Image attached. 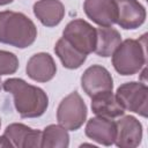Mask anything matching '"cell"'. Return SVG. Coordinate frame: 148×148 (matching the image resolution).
Returning <instances> with one entry per match:
<instances>
[{
    "label": "cell",
    "instance_id": "cell-1",
    "mask_svg": "<svg viewBox=\"0 0 148 148\" xmlns=\"http://www.w3.org/2000/svg\"><path fill=\"white\" fill-rule=\"evenodd\" d=\"M2 88L13 95L14 106L22 118H38L49 106L46 92L20 77H10L2 82Z\"/></svg>",
    "mask_w": 148,
    "mask_h": 148
},
{
    "label": "cell",
    "instance_id": "cell-2",
    "mask_svg": "<svg viewBox=\"0 0 148 148\" xmlns=\"http://www.w3.org/2000/svg\"><path fill=\"white\" fill-rule=\"evenodd\" d=\"M37 28L25 14L13 10L0 12V43L27 49L35 43Z\"/></svg>",
    "mask_w": 148,
    "mask_h": 148
},
{
    "label": "cell",
    "instance_id": "cell-3",
    "mask_svg": "<svg viewBox=\"0 0 148 148\" xmlns=\"http://www.w3.org/2000/svg\"><path fill=\"white\" fill-rule=\"evenodd\" d=\"M146 42L142 36L140 39L127 38L121 40L118 47L112 53V65L116 72L120 75H134L139 73L146 65Z\"/></svg>",
    "mask_w": 148,
    "mask_h": 148
},
{
    "label": "cell",
    "instance_id": "cell-4",
    "mask_svg": "<svg viewBox=\"0 0 148 148\" xmlns=\"http://www.w3.org/2000/svg\"><path fill=\"white\" fill-rule=\"evenodd\" d=\"M87 105L77 91L68 94L58 105L57 120L67 131H77L87 119Z\"/></svg>",
    "mask_w": 148,
    "mask_h": 148
},
{
    "label": "cell",
    "instance_id": "cell-5",
    "mask_svg": "<svg viewBox=\"0 0 148 148\" xmlns=\"http://www.w3.org/2000/svg\"><path fill=\"white\" fill-rule=\"evenodd\" d=\"M116 97L124 110L147 117L148 113V88L143 82H125L117 88Z\"/></svg>",
    "mask_w": 148,
    "mask_h": 148
},
{
    "label": "cell",
    "instance_id": "cell-6",
    "mask_svg": "<svg viewBox=\"0 0 148 148\" xmlns=\"http://www.w3.org/2000/svg\"><path fill=\"white\" fill-rule=\"evenodd\" d=\"M62 37L76 50L84 54L92 53L96 46V29L83 18H75L67 23Z\"/></svg>",
    "mask_w": 148,
    "mask_h": 148
},
{
    "label": "cell",
    "instance_id": "cell-7",
    "mask_svg": "<svg viewBox=\"0 0 148 148\" xmlns=\"http://www.w3.org/2000/svg\"><path fill=\"white\" fill-rule=\"evenodd\" d=\"M142 124L133 116H121L116 121L114 145L120 148H135L142 141Z\"/></svg>",
    "mask_w": 148,
    "mask_h": 148
},
{
    "label": "cell",
    "instance_id": "cell-8",
    "mask_svg": "<svg viewBox=\"0 0 148 148\" xmlns=\"http://www.w3.org/2000/svg\"><path fill=\"white\" fill-rule=\"evenodd\" d=\"M81 87L87 96L90 98L102 91H110L113 89V79L110 72L101 66H89L81 76Z\"/></svg>",
    "mask_w": 148,
    "mask_h": 148
},
{
    "label": "cell",
    "instance_id": "cell-9",
    "mask_svg": "<svg viewBox=\"0 0 148 148\" xmlns=\"http://www.w3.org/2000/svg\"><path fill=\"white\" fill-rule=\"evenodd\" d=\"M118 16L117 24L125 30H134L146 21V8L139 0H116Z\"/></svg>",
    "mask_w": 148,
    "mask_h": 148
},
{
    "label": "cell",
    "instance_id": "cell-10",
    "mask_svg": "<svg viewBox=\"0 0 148 148\" xmlns=\"http://www.w3.org/2000/svg\"><path fill=\"white\" fill-rule=\"evenodd\" d=\"M83 10L87 17L99 27H112L117 22L116 0H84Z\"/></svg>",
    "mask_w": 148,
    "mask_h": 148
},
{
    "label": "cell",
    "instance_id": "cell-11",
    "mask_svg": "<svg viewBox=\"0 0 148 148\" xmlns=\"http://www.w3.org/2000/svg\"><path fill=\"white\" fill-rule=\"evenodd\" d=\"M3 135L8 139L13 147L17 148H40L42 131L34 130L21 123L9 124Z\"/></svg>",
    "mask_w": 148,
    "mask_h": 148
},
{
    "label": "cell",
    "instance_id": "cell-12",
    "mask_svg": "<svg viewBox=\"0 0 148 148\" xmlns=\"http://www.w3.org/2000/svg\"><path fill=\"white\" fill-rule=\"evenodd\" d=\"M27 75L36 82H49L57 73V65L51 54L39 52L30 57L25 66Z\"/></svg>",
    "mask_w": 148,
    "mask_h": 148
},
{
    "label": "cell",
    "instance_id": "cell-13",
    "mask_svg": "<svg viewBox=\"0 0 148 148\" xmlns=\"http://www.w3.org/2000/svg\"><path fill=\"white\" fill-rule=\"evenodd\" d=\"M86 135L103 146H112L116 139V123L104 117H92L87 121L84 128Z\"/></svg>",
    "mask_w": 148,
    "mask_h": 148
},
{
    "label": "cell",
    "instance_id": "cell-14",
    "mask_svg": "<svg viewBox=\"0 0 148 148\" xmlns=\"http://www.w3.org/2000/svg\"><path fill=\"white\" fill-rule=\"evenodd\" d=\"M32 10L38 21L47 28L58 25L65 16V6L60 0H38Z\"/></svg>",
    "mask_w": 148,
    "mask_h": 148
},
{
    "label": "cell",
    "instance_id": "cell-15",
    "mask_svg": "<svg viewBox=\"0 0 148 148\" xmlns=\"http://www.w3.org/2000/svg\"><path fill=\"white\" fill-rule=\"evenodd\" d=\"M91 110L96 116L108 119H116L125 113L116 95L110 91H102L91 97Z\"/></svg>",
    "mask_w": 148,
    "mask_h": 148
},
{
    "label": "cell",
    "instance_id": "cell-16",
    "mask_svg": "<svg viewBox=\"0 0 148 148\" xmlns=\"http://www.w3.org/2000/svg\"><path fill=\"white\" fill-rule=\"evenodd\" d=\"M97 38L94 52L103 58L111 57L118 45L121 43L120 32L112 27H99L96 29Z\"/></svg>",
    "mask_w": 148,
    "mask_h": 148
},
{
    "label": "cell",
    "instance_id": "cell-17",
    "mask_svg": "<svg viewBox=\"0 0 148 148\" xmlns=\"http://www.w3.org/2000/svg\"><path fill=\"white\" fill-rule=\"evenodd\" d=\"M54 52L60 59L62 66L67 69H76L83 65L87 54L76 50L64 37L59 38L54 45Z\"/></svg>",
    "mask_w": 148,
    "mask_h": 148
},
{
    "label": "cell",
    "instance_id": "cell-18",
    "mask_svg": "<svg viewBox=\"0 0 148 148\" xmlns=\"http://www.w3.org/2000/svg\"><path fill=\"white\" fill-rule=\"evenodd\" d=\"M69 146V134L61 125L51 124L42 131L40 148H67Z\"/></svg>",
    "mask_w": 148,
    "mask_h": 148
},
{
    "label": "cell",
    "instance_id": "cell-19",
    "mask_svg": "<svg viewBox=\"0 0 148 148\" xmlns=\"http://www.w3.org/2000/svg\"><path fill=\"white\" fill-rule=\"evenodd\" d=\"M20 62L16 54L9 51L0 50V76L14 74L18 69Z\"/></svg>",
    "mask_w": 148,
    "mask_h": 148
},
{
    "label": "cell",
    "instance_id": "cell-20",
    "mask_svg": "<svg viewBox=\"0 0 148 148\" xmlns=\"http://www.w3.org/2000/svg\"><path fill=\"white\" fill-rule=\"evenodd\" d=\"M0 147H13V146L8 141V139L5 135H2V136H0Z\"/></svg>",
    "mask_w": 148,
    "mask_h": 148
},
{
    "label": "cell",
    "instance_id": "cell-21",
    "mask_svg": "<svg viewBox=\"0 0 148 148\" xmlns=\"http://www.w3.org/2000/svg\"><path fill=\"white\" fill-rule=\"evenodd\" d=\"M14 0H0V6H6L8 3H12Z\"/></svg>",
    "mask_w": 148,
    "mask_h": 148
},
{
    "label": "cell",
    "instance_id": "cell-22",
    "mask_svg": "<svg viewBox=\"0 0 148 148\" xmlns=\"http://www.w3.org/2000/svg\"><path fill=\"white\" fill-rule=\"evenodd\" d=\"M1 87H2V81H1V77H0V89H1Z\"/></svg>",
    "mask_w": 148,
    "mask_h": 148
},
{
    "label": "cell",
    "instance_id": "cell-23",
    "mask_svg": "<svg viewBox=\"0 0 148 148\" xmlns=\"http://www.w3.org/2000/svg\"><path fill=\"white\" fill-rule=\"evenodd\" d=\"M0 127H1V119H0Z\"/></svg>",
    "mask_w": 148,
    "mask_h": 148
}]
</instances>
